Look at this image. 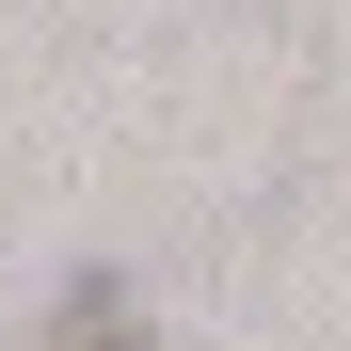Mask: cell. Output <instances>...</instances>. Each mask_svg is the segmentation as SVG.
I'll list each match as a JSON object with an SVG mask.
<instances>
[{"mask_svg": "<svg viewBox=\"0 0 351 351\" xmlns=\"http://www.w3.org/2000/svg\"><path fill=\"white\" fill-rule=\"evenodd\" d=\"M64 351H144V319H128V304H112V287H96V304L64 319Z\"/></svg>", "mask_w": 351, "mask_h": 351, "instance_id": "cell-1", "label": "cell"}]
</instances>
